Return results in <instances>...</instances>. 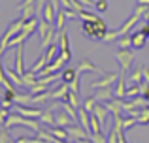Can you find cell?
<instances>
[{
  "mask_svg": "<svg viewBox=\"0 0 149 143\" xmlns=\"http://www.w3.org/2000/svg\"><path fill=\"white\" fill-rule=\"evenodd\" d=\"M4 126H6L8 130L13 128V126H25V128L34 130L36 134L42 130V122L38 121V119H29V117H23V115H19V113H10V117L4 122Z\"/></svg>",
  "mask_w": 149,
  "mask_h": 143,
  "instance_id": "6da1fadb",
  "label": "cell"
},
{
  "mask_svg": "<svg viewBox=\"0 0 149 143\" xmlns=\"http://www.w3.org/2000/svg\"><path fill=\"white\" fill-rule=\"evenodd\" d=\"M83 32L87 38H91V40H98L102 41L106 36V32H108V25H106V21L102 17H98L96 21H83Z\"/></svg>",
  "mask_w": 149,
  "mask_h": 143,
  "instance_id": "7a4b0ae2",
  "label": "cell"
},
{
  "mask_svg": "<svg viewBox=\"0 0 149 143\" xmlns=\"http://www.w3.org/2000/svg\"><path fill=\"white\" fill-rule=\"evenodd\" d=\"M23 25H25V19H17V21H13L10 26H8V30L4 32V36H2V41H0V57L4 55V51L8 49V44L11 41V38L13 36H17L19 32L23 30Z\"/></svg>",
  "mask_w": 149,
  "mask_h": 143,
  "instance_id": "3957f363",
  "label": "cell"
},
{
  "mask_svg": "<svg viewBox=\"0 0 149 143\" xmlns=\"http://www.w3.org/2000/svg\"><path fill=\"white\" fill-rule=\"evenodd\" d=\"M134 51L132 49H117L115 51V59H117V62H119V66H121V72L123 73H127L128 70H130V66H132V62H134Z\"/></svg>",
  "mask_w": 149,
  "mask_h": 143,
  "instance_id": "277c9868",
  "label": "cell"
},
{
  "mask_svg": "<svg viewBox=\"0 0 149 143\" xmlns=\"http://www.w3.org/2000/svg\"><path fill=\"white\" fill-rule=\"evenodd\" d=\"M17 10L23 13V19H25V21L36 17V0H23Z\"/></svg>",
  "mask_w": 149,
  "mask_h": 143,
  "instance_id": "5b68a950",
  "label": "cell"
},
{
  "mask_svg": "<svg viewBox=\"0 0 149 143\" xmlns=\"http://www.w3.org/2000/svg\"><path fill=\"white\" fill-rule=\"evenodd\" d=\"M15 113L23 115V117H29V119H40L42 113L44 111L38 109V107H29V106H19V104H15Z\"/></svg>",
  "mask_w": 149,
  "mask_h": 143,
  "instance_id": "8992f818",
  "label": "cell"
},
{
  "mask_svg": "<svg viewBox=\"0 0 149 143\" xmlns=\"http://www.w3.org/2000/svg\"><path fill=\"white\" fill-rule=\"evenodd\" d=\"M66 132H68L70 140H83V137H89V132L79 124V122H74V124L66 126Z\"/></svg>",
  "mask_w": 149,
  "mask_h": 143,
  "instance_id": "52a82bcc",
  "label": "cell"
},
{
  "mask_svg": "<svg viewBox=\"0 0 149 143\" xmlns=\"http://www.w3.org/2000/svg\"><path fill=\"white\" fill-rule=\"evenodd\" d=\"M119 79V73H108V75H104L100 81H95V83L91 85L93 90H98V88H106V87H111L115 81Z\"/></svg>",
  "mask_w": 149,
  "mask_h": 143,
  "instance_id": "ba28073f",
  "label": "cell"
},
{
  "mask_svg": "<svg viewBox=\"0 0 149 143\" xmlns=\"http://www.w3.org/2000/svg\"><path fill=\"white\" fill-rule=\"evenodd\" d=\"M68 96H70V85L68 83H62L61 87H57L53 92H51V98L53 100H61L62 104L68 102Z\"/></svg>",
  "mask_w": 149,
  "mask_h": 143,
  "instance_id": "9c48e42d",
  "label": "cell"
},
{
  "mask_svg": "<svg viewBox=\"0 0 149 143\" xmlns=\"http://www.w3.org/2000/svg\"><path fill=\"white\" fill-rule=\"evenodd\" d=\"M93 115H95L96 119L102 122V124H106V121H108V115H109V109L106 107V104H96L95 109H93Z\"/></svg>",
  "mask_w": 149,
  "mask_h": 143,
  "instance_id": "30bf717a",
  "label": "cell"
},
{
  "mask_svg": "<svg viewBox=\"0 0 149 143\" xmlns=\"http://www.w3.org/2000/svg\"><path fill=\"white\" fill-rule=\"evenodd\" d=\"M42 17H44L47 23H51V25H55V19H57V8L53 6V2H51V0H47V2H45L44 15H42Z\"/></svg>",
  "mask_w": 149,
  "mask_h": 143,
  "instance_id": "8fae6325",
  "label": "cell"
},
{
  "mask_svg": "<svg viewBox=\"0 0 149 143\" xmlns=\"http://www.w3.org/2000/svg\"><path fill=\"white\" fill-rule=\"evenodd\" d=\"M55 122H57V126L66 128V126H70V122H76V121H74L64 109H61V113H55Z\"/></svg>",
  "mask_w": 149,
  "mask_h": 143,
  "instance_id": "7c38bea8",
  "label": "cell"
},
{
  "mask_svg": "<svg viewBox=\"0 0 149 143\" xmlns=\"http://www.w3.org/2000/svg\"><path fill=\"white\" fill-rule=\"evenodd\" d=\"M38 121H40L42 124H47V126H57V122H55V107H49V109H45Z\"/></svg>",
  "mask_w": 149,
  "mask_h": 143,
  "instance_id": "4fadbf2b",
  "label": "cell"
},
{
  "mask_svg": "<svg viewBox=\"0 0 149 143\" xmlns=\"http://www.w3.org/2000/svg\"><path fill=\"white\" fill-rule=\"evenodd\" d=\"M95 98H96V102H108V100H111V98H115L113 96V88L111 87H106V88H98L96 90V94H95Z\"/></svg>",
  "mask_w": 149,
  "mask_h": 143,
  "instance_id": "5bb4252c",
  "label": "cell"
},
{
  "mask_svg": "<svg viewBox=\"0 0 149 143\" xmlns=\"http://www.w3.org/2000/svg\"><path fill=\"white\" fill-rule=\"evenodd\" d=\"M104 104L113 115H121V111H123V100H119V98H111V100H108V102H104Z\"/></svg>",
  "mask_w": 149,
  "mask_h": 143,
  "instance_id": "9a60e30c",
  "label": "cell"
},
{
  "mask_svg": "<svg viewBox=\"0 0 149 143\" xmlns=\"http://www.w3.org/2000/svg\"><path fill=\"white\" fill-rule=\"evenodd\" d=\"M38 25H40L38 17L29 19V21H25V25H23V32L29 34V36H32V34H36V32H38Z\"/></svg>",
  "mask_w": 149,
  "mask_h": 143,
  "instance_id": "2e32d148",
  "label": "cell"
},
{
  "mask_svg": "<svg viewBox=\"0 0 149 143\" xmlns=\"http://www.w3.org/2000/svg\"><path fill=\"white\" fill-rule=\"evenodd\" d=\"M6 70V75L10 77V81L15 85V87H25V83H23V75H19L17 73V70H13V68H4Z\"/></svg>",
  "mask_w": 149,
  "mask_h": 143,
  "instance_id": "e0dca14e",
  "label": "cell"
},
{
  "mask_svg": "<svg viewBox=\"0 0 149 143\" xmlns=\"http://www.w3.org/2000/svg\"><path fill=\"white\" fill-rule=\"evenodd\" d=\"M146 40H147V36L142 32V30H134V34H132V47L142 49L143 45H146Z\"/></svg>",
  "mask_w": 149,
  "mask_h": 143,
  "instance_id": "ac0fdd59",
  "label": "cell"
},
{
  "mask_svg": "<svg viewBox=\"0 0 149 143\" xmlns=\"http://www.w3.org/2000/svg\"><path fill=\"white\" fill-rule=\"evenodd\" d=\"M125 79H127L125 75H119V79H117V87H115V90H113V96H115V98H119V100H123L125 96H127V87H125Z\"/></svg>",
  "mask_w": 149,
  "mask_h": 143,
  "instance_id": "d6986e66",
  "label": "cell"
},
{
  "mask_svg": "<svg viewBox=\"0 0 149 143\" xmlns=\"http://www.w3.org/2000/svg\"><path fill=\"white\" fill-rule=\"evenodd\" d=\"M25 44L23 45H17V62H15V70H17L19 75H25V66H23V55H25Z\"/></svg>",
  "mask_w": 149,
  "mask_h": 143,
  "instance_id": "ffe728a7",
  "label": "cell"
},
{
  "mask_svg": "<svg viewBox=\"0 0 149 143\" xmlns=\"http://www.w3.org/2000/svg\"><path fill=\"white\" fill-rule=\"evenodd\" d=\"M51 92H53V90L45 88V90L38 92V94H32V98H30V104H32V106H36V104H44L45 100H49V98H51Z\"/></svg>",
  "mask_w": 149,
  "mask_h": 143,
  "instance_id": "44dd1931",
  "label": "cell"
},
{
  "mask_svg": "<svg viewBox=\"0 0 149 143\" xmlns=\"http://www.w3.org/2000/svg\"><path fill=\"white\" fill-rule=\"evenodd\" d=\"M79 73H83V72H100V68L98 66H95V64H91L89 60H79L77 62V68H76Z\"/></svg>",
  "mask_w": 149,
  "mask_h": 143,
  "instance_id": "7402d4cb",
  "label": "cell"
},
{
  "mask_svg": "<svg viewBox=\"0 0 149 143\" xmlns=\"http://www.w3.org/2000/svg\"><path fill=\"white\" fill-rule=\"evenodd\" d=\"M136 122H138V124H149V104L143 106L142 109L138 111V115H136Z\"/></svg>",
  "mask_w": 149,
  "mask_h": 143,
  "instance_id": "603a6c76",
  "label": "cell"
},
{
  "mask_svg": "<svg viewBox=\"0 0 149 143\" xmlns=\"http://www.w3.org/2000/svg\"><path fill=\"white\" fill-rule=\"evenodd\" d=\"M49 132L53 134L55 137H58V140H64V141H70V136L68 132H66V128H62V126H51Z\"/></svg>",
  "mask_w": 149,
  "mask_h": 143,
  "instance_id": "cb8c5ba5",
  "label": "cell"
},
{
  "mask_svg": "<svg viewBox=\"0 0 149 143\" xmlns=\"http://www.w3.org/2000/svg\"><path fill=\"white\" fill-rule=\"evenodd\" d=\"M66 13H64V10H61V11H57V19H55V30H58V32H62V28H64V23H66Z\"/></svg>",
  "mask_w": 149,
  "mask_h": 143,
  "instance_id": "d4e9b609",
  "label": "cell"
},
{
  "mask_svg": "<svg viewBox=\"0 0 149 143\" xmlns=\"http://www.w3.org/2000/svg\"><path fill=\"white\" fill-rule=\"evenodd\" d=\"M26 38H29V34H25V32L21 30V32H19L17 36H13V38H11V41L8 44V47H15V45H23V44H25V40H26Z\"/></svg>",
  "mask_w": 149,
  "mask_h": 143,
  "instance_id": "484cf974",
  "label": "cell"
},
{
  "mask_svg": "<svg viewBox=\"0 0 149 143\" xmlns=\"http://www.w3.org/2000/svg\"><path fill=\"white\" fill-rule=\"evenodd\" d=\"M117 45H119V49H128V47H132V36L125 34V36L117 38Z\"/></svg>",
  "mask_w": 149,
  "mask_h": 143,
  "instance_id": "4316f807",
  "label": "cell"
},
{
  "mask_svg": "<svg viewBox=\"0 0 149 143\" xmlns=\"http://www.w3.org/2000/svg\"><path fill=\"white\" fill-rule=\"evenodd\" d=\"M0 143H17L13 137H11L10 130H8L6 126H2V128H0Z\"/></svg>",
  "mask_w": 149,
  "mask_h": 143,
  "instance_id": "83f0119b",
  "label": "cell"
},
{
  "mask_svg": "<svg viewBox=\"0 0 149 143\" xmlns=\"http://www.w3.org/2000/svg\"><path fill=\"white\" fill-rule=\"evenodd\" d=\"M74 77H76V70H74V68H68V70H64L61 73V79L64 81V83H68V85L74 81Z\"/></svg>",
  "mask_w": 149,
  "mask_h": 143,
  "instance_id": "f1b7e54d",
  "label": "cell"
},
{
  "mask_svg": "<svg viewBox=\"0 0 149 143\" xmlns=\"http://www.w3.org/2000/svg\"><path fill=\"white\" fill-rule=\"evenodd\" d=\"M100 132H102V122L91 113V134H100Z\"/></svg>",
  "mask_w": 149,
  "mask_h": 143,
  "instance_id": "f546056e",
  "label": "cell"
},
{
  "mask_svg": "<svg viewBox=\"0 0 149 143\" xmlns=\"http://www.w3.org/2000/svg\"><path fill=\"white\" fill-rule=\"evenodd\" d=\"M79 19H81V21H96V19H98V15H96L95 11L81 10V11H79Z\"/></svg>",
  "mask_w": 149,
  "mask_h": 143,
  "instance_id": "4dcf8cb0",
  "label": "cell"
},
{
  "mask_svg": "<svg viewBox=\"0 0 149 143\" xmlns=\"http://www.w3.org/2000/svg\"><path fill=\"white\" fill-rule=\"evenodd\" d=\"M58 40H61V51H70V38H68V34L66 32H61V38H58Z\"/></svg>",
  "mask_w": 149,
  "mask_h": 143,
  "instance_id": "1f68e13d",
  "label": "cell"
},
{
  "mask_svg": "<svg viewBox=\"0 0 149 143\" xmlns=\"http://www.w3.org/2000/svg\"><path fill=\"white\" fill-rule=\"evenodd\" d=\"M140 94H142V88H140V85H136V83L127 88V96L128 98H136V96H140Z\"/></svg>",
  "mask_w": 149,
  "mask_h": 143,
  "instance_id": "d6a6232c",
  "label": "cell"
},
{
  "mask_svg": "<svg viewBox=\"0 0 149 143\" xmlns=\"http://www.w3.org/2000/svg\"><path fill=\"white\" fill-rule=\"evenodd\" d=\"M128 79L132 81V83H136V85H140L143 81V72L142 70H138V72H132L130 75H128Z\"/></svg>",
  "mask_w": 149,
  "mask_h": 143,
  "instance_id": "836d02e7",
  "label": "cell"
},
{
  "mask_svg": "<svg viewBox=\"0 0 149 143\" xmlns=\"http://www.w3.org/2000/svg\"><path fill=\"white\" fill-rule=\"evenodd\" d=\"M95 106H96V98H95V96H91V98H87V100L83 102V107H85V109L89 111V113H93V109H95Z\"/></svg>",
  "mask_w": 149,
  "mask_h": 143,
  "instance_id": "e575fe53",
  "label": "cell"
},
{
  "mask_svg": "<svg viewBox=\"0 0 149 143\" xmlns=\"http://www.w3.org/2000/svg\"><path fill=\"white\" fill-rule=\"evenodd\" d=\"M89 140H91L93 143H106V137H104V134H89Z\"/></svg>",
  "mask_w": 149,
  "mask_h": 143,
  "instance_id": "d590c367",
  "label": "cell"
},
{
  "mask_svg": "<svg viewBox=\"0 0 149 143\" xmlns=\"http://www.w3.org/2000/svg\"><path fill=\"white\" fill-rule=\"evenodd\" d=\"M8 117H10V109H6V107L0 104V124H4V122L8 121Z\"/></svg>",
  "mask_w": 149,
  "mask_h": 143,
  "instance_id": "8d00e7d4",
  "label": "cell"
},
{
  "mask_svg": "<svg viewBox=\"0 0 149 143\" xmlns=\"http://www.w3.org/2000/svg\"><path fill=\"white\" fill-rule=\"evenodd\" d=\"M134 124H138V122H136V117H128V119H123V128H125V130L132 128Z\"/></svg>",
  "mask_w": 149,
  "mask_h": 143,
  "instance_id": "74e56055",
  "label": "cell"
},
{
  "mask_svg": "<svg viewBox=\"0 0 149 143\" xmlns=\"http://www.w3.org/2000/svg\"><path fill=\"white\" fill-rule=\"evenodd\" d=\"M95 6H96L98 11H106V10H108V0H96Z\"/></svg>",
  "mask_w": 149,
  "mask_h": 143,
  "instance_id": "f35d334b",
  "label": "cell"
},
{
  "mask_svg": "<svg viewBox=\"0 0 149 143\" xmlns=\"http://www.w3.org/2000/svg\"><path fill=\"white\" fill-rule=\"evenodd\" d=\"M108 143H119V140H117V132H115V128L109 132V140H108Z\"/></svg>",
  "mask_w": 149,
  "mask_h": 143,
  "instance_id": "ab89813d",
  "label": "cell"
},
{
  "mask_svg": "<svg viewBox=\"0 0 149 143\" xmlns=\"http://www.w3.org/2000/svg\"><path fill=\"white\" fill-rule=\"evenodd\" d=\"M142 72H143V81L149 85V68H142Z\"/></svg>",
  "mask_w": 149,
  "mask_h": 143,
  "instance_id": "60d3db41",
  "label": "cell"
},
{
  "mask_svg": "<svg viewBox=\"0 0 149 143\" xmlns=\"http://www.w3.org/2000/svg\"><path fill=\"white\" fill-rule=\"evenodd\" d=\"M77 2H79V4H83V6H93V4H95L93 0H77Z\"/></svg>",
  "mask_w": 149,
  "mask_h": 143,
  "instance_id": "b9f144b4",
  "label": "cell"
},
{
  "mask_svg": "<svg viewBox=\"0 0 149 143\" xmlns=\"http://www.w3.org/2000/svg\"><path fill=\"white\" fill-rule=\"evenodd\" d=\"M76 143H93L89 137H83V140H76Z\"/></svg>",
  "mask_w": 149,
  "mask_h": 143,
  "instance_id": "7bdbcfd3",
  "label": "cell"
},
{
  "mask_svg": "<svg viewBox=\"0 0 149 143\" xmlns=\"http://www.w3.org/2000/svg\"><path fill=\"white\" fill-rule=\"evenodd\" d=\"M143 17H146V25L149 26V11H147V13H146V15H143Z\"/></svg>",
  "mask_w": 149,
  "mask_h": 143,
  "instance_id": "ee69618b",
  "label": "cell"
},
{
  "mask_svg": "<svg viewBox=\"0 0 149 143\" xmlns=\"http://www.w3.org/2000/svg\"><path fill=\"white\" fill-rule=\"evenodd\" d=\"M138 4H147L149 6V0H138Z\"/></svg>",
  "mask_w": 149,
  "mask_h": 143,
  "instance_id": "f6af8a7d",
  "label": "cell"
}]
</instances>
